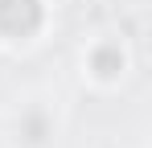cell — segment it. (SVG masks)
Wrapping results in <instances>:
<instances>
[{
	"mask_svg": "<svg viewBox=\"0 0 152 148\" xmlns=\"http://www.w3.org/2000/svg\"><path fill=\"white\" fill-rule=\"evenodd\" d=\"M41 29L37 0H0V33L4 37H33Z\"/></svg>",
	"mask_w": 152,
	"mask_h": 148,
	"instance_id": "cell-1",
	"label": "cell"
},
{
	"mask_svg": "<svg viewBox=\"0 0 152 148\" xmlns=\"http://www.w3.org/2000/svg\"><path fill=\"white\" fill-rule=\"evenodd\" d=\"M119 66H124V53H119V45H103L99 53H95V70H99L103 78H111Z\"/></svg>",
	"mask_w": 152,
	"mask_h": 148,
	"instance_id": "cell-2",
	"label": "cell"
}]
</instances>
